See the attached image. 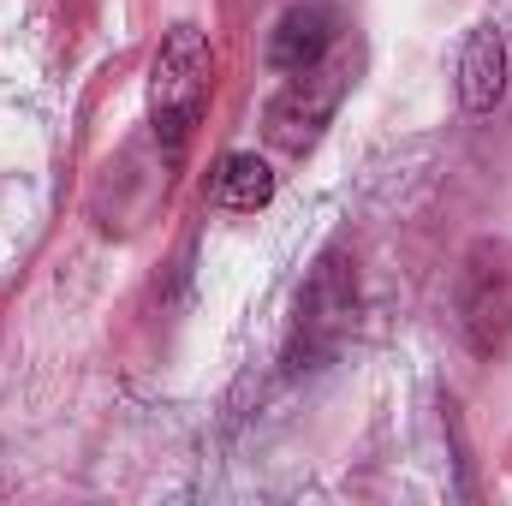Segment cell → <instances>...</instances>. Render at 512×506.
I'll use <instances>...</instances> for the list:
<instances>
[{
  "mask_svg": "<svg viewBox=\"0 0 512 506\" xmlns=\"http://www.w3.org/2000/svg\"><path fill=\"white\" fill-rule=\"evenodd\" d=\"M209 78H215V54H209V36L185 18L161 36L155 60H149V126L167 161L185 155L191 131L203 120V102H209Z\"/></svg>",
  "mask_w": 512,
  "mask_h": 506,
  "instance_id": "1",
  "label": "cell"
},
{
  "mask_svg": "<svg viewBox=\"0 0 512 506\" xmlns=\"http://www.w3.org/2000/svg\"><path fill=\"white\" fill-rule=\"evenodd\" d=\"M352 322H358V274L340 251H328L316 262V274L304 280V292H298V322H292L286 364L310 370V364L334 358L340 340L352 334Z\"/></svg>",
  "mask_w": 512,
  "mask_h": 506,
  "instance_id": "2",
  "label": "cell"
},
{
  "mask_svg": "<svg viewBox=\"0 0 512 506\" xmlns=\"http://www.w3.org/2000/svg\"><path fill=\"white\" fill-rule=\"evenodd\" d=\"M346 84H352V54H328L322 66L286 78V90H280V96L268 102V114H262V137H268L274 149H286V155L316 149V137L328 131V120H334L340 102H346Z\"/></svg>",
  "mask_w": 512,
  "mask_h": 506,
  "instance_id": "3",
  "label": "cell"
},
{
  "mask_svg": "<svg viewBox=\"0 0 512 506\" xmlns=\"http://www.w3.org/2000/svg\"><path fill=\"white\" fill-rule=\"evenodd\" d=\"M334 42H340V12H334L328 0H298V6H286V12L274 18V30H268V66H274L280 78H298V72L322 66V60L334 54Z\"/></svg>",
  "mask_w": 512,
  "mask_h": 506,
  "instance_id": "4",
  "label": "cell"
},
{
  "mask_svg": "<svg viewBox=\"0 0 512 506\" xmlns=\"http://www.w3.org/2000/svg\"><path fill=\"white\" fill-rule=\"evenodd\" d=\"M459 102L465 114H495V102L507 96V36L501 24H471V36L459 42Z\"/></svg>",
  "mask_w": 512,
  "mask_h": 506,
  "instance_id": "5",
  "label": "cell"
},
{
  "mask_svg": "<svg viewBox=\"0 0 512 506\" xmlns=\"http://www.w3.org/2000/svg\"><path fill=\"white\" fill-rule=\"evenodd\" d=\"M209 203H215V209H233V215L268 209V203H274V167H268L262 155H251V149L221 155L215 173H209Z\"/></svg>",
  "mask_w": 512,
  "mask_h": 506,
  "instance_id": "6",
  "label": "cell"
}]
</instances>
